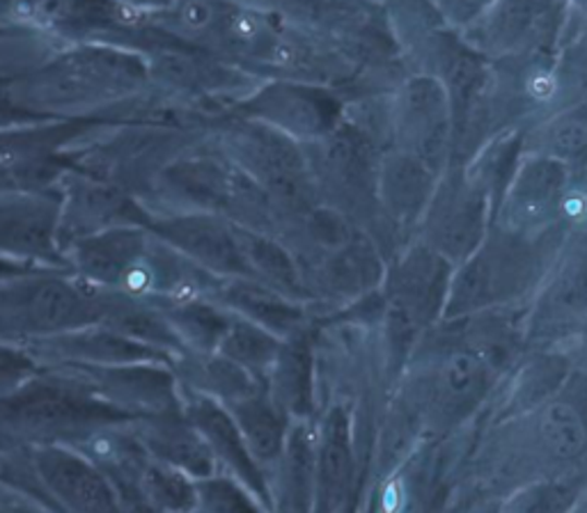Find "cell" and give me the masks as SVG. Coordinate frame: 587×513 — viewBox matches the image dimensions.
Returning <instances> with one entry per match:
<instances>
[{
  "instance_id": "1",
  "label": "cell",
  "mask_w": 587,
  "mask_h": 513,
  "mask_svg": "<svg viewBox=\"0 0 587 513\" xmlns=\"http://www.w3.org/2000/svg\"><path fill=\"white\" fill-rule=\"evenodd\" d=\"M539 433L549 452L558 459H572L580 454L587 440L580 417L564 404L547 408L539 422Z\"/></svg>"
},
{
  "instance_id": "2",
  "label": "cell",
  "mask_w": 587,
  "mask_h": 513,
  "mask_svg": "<svg viewBox=\"0 0 587 513\" xmlns=\"http://www.w3.org/2000/svg\"><path fill=\"white\" fill-rule=\"evenodd\" d=\"M477 388H480V365L468 355H456L443 374V390L448 399H466Z\"/></svg>"
},
{
  "instance_id": "3",
  "label": "cell",
  "mask_w": 587,
  "mask_h": 513,
  "mask_svg": "<svg viewBox=\"0 0 587 513\" xmlns=\"http://www.w3.org/2000/svg\"><path fill=\"white\" fill-rule=\"evenodd\" d=\"M346 473H350V454H346V444L335 438L323 454L326 488H329L331 493H338L346 481Z\"/></svg>"
},
{
  "instance_id": "4",
  "label": "cell",
  "mask_w": 587,
  "mask_h": 513,
  "mask_svg": "<svg viewBox=\"0 0 587 513\" xmlns=\"http://www.w3.org/2000/svg\"><path fill=\"white\" fill-rule=\"evenodd\" d=\"M209 19H211V8L203 3V0H188V3L182 8V21L193 30L205 28L209 24Z\"/></svg>"
},
{
  "instance_id": "5",
  "label": "cell",
  "mask_w": 587,
  "mask_h": 513,
  "mask_svg": "<svg viewBox=\"0 0 587 513\" xmlns=\"http://www.w3.org/2000/svg\"><path fill=\"white\" fill-rule=\"evenodd\" d=\"M555 87H558V83L551 74H535L528 81V90L537 99H551L555 95Z\"/></svg>"
},
{
  "instance_id": "6",
  "label": "cell",
  "mask_w": 587,
  "mask_h": 513,
  "mask_svg": "<svg viewBox=\"0 0 587 513\" xmlns=\"http://www.w3.org/2000/svg\"><path fill=\"white\" fill-rule=\"evenodd\" d=\"M558 143L564 145V149H580L585 143H587V129L578 126V124H572V126H564L560 129L558 133Z\"/></svg>"
},
{
  "instance_id": "7",
  "label": "cell",
  "mask_w": 587,
  "mask_h": 513,
  "mask_svg": "<svg viewBox=\"0 0 587 513\" xmlns=\"http://www.w3.org/2000/svg\"><path fill=\"white\" fill-rule=\"evenodd\" d=\"M232 33L239 39H253L259 33V21L250 14H239L232 24Z\"/></svg>"
},
{
  "instance_id": "8",
  "label": "cell",
  "mask_w": 587,
  "mask_h": 513,
  "mask_svg": "<svg viewBox=\"0 0 587 513\" xmlns=\"http://www.w3.org/2000/svg\"><path fill=\"white\" fill-rule=\"evenodd\" d=\"M585 513H587V511H585Z\"/></svg>"
}]
</instances>
